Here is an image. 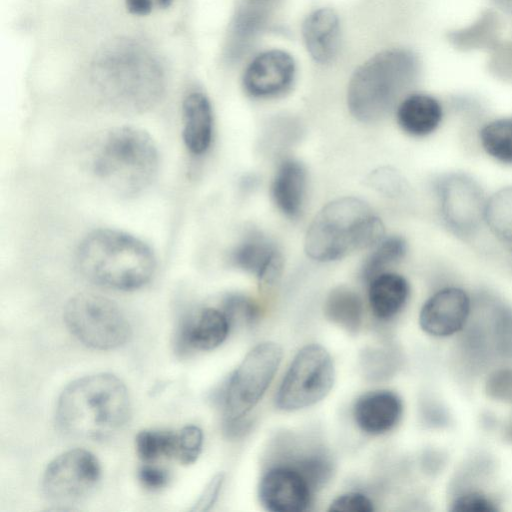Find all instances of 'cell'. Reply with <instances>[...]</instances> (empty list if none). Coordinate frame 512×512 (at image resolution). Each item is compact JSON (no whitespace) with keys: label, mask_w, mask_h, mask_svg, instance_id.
I'll list each match as a JSON object with an SVG mask.
<instances>
[{"label":"cell","mask_w":512,"mask_h":512,"mask_svg":"<svg viewBox=\"0 0 512 512\" xmlns=\"http://www.w3.org/2000/svg\"><path fill=\"white\" fill-rule=\"evenodd\" d=\"M406 253V242L400 236H391L383 241L367 256L361 268V276L370 281L386 269L399 262Z\"/></svg>","instance_id":"27"},{"label":"cell","mask_w":512,"mask_h":512,"mask_svg":"<svg viewBox=\"0 0 512 512\" xmlns=\"http://www.w3.org/2000/svg\"><path fill=\"white\" fill-rule=\"evenodd\" d=\"M131 403L125 384L110 373L78 378L61 392L56 421L67 435L102 440L121 430L129 420Z\"/></svg>","instance_id":"1"},{"label":"cell","mask_w":512,"mask_h":512,"mask_svg":"<svg viewBox=\"0 0 512 512\" xmlns=\"http://www.w3.org/2000/svg\"><path fill=\"white\" fill-rule=\"evenodd\" d=\"M388 355L383 349L370 348L362 353V369L370 379H383L389 373Z\"/></svg>","instance_id":"32"},{"label":"cell","mask_w":512,"mask_h":512,"mask_svg":"<svg viewBox=\"0 0 512 512\" xmlns=\"http://www.w3.org/2000/svg\"><path fill=\"white\" fill-rule=\"evenodd\" d=\"M293 58L281 50H270L257 55L243 75L245 91L255 98H270L286 92L294 80Z\"/></svg>","instance_id":"13"},{"label":"cell","mask_w":512,"mask_h":512,"mask_svg":"<svg viewBox=\"0 0 512 512\" xmlns=\"http://www.w3.org/2000/svg\"><path fill=\"white\" fill-rule=\"evenodd\" d=\"M94 75L104 100L122 111L139 112L152 107L164 88L161 66L137 45L122 44L105 53Z\"/></svg>","instance_id":"5"},{"label":"cell","mask_w":512,"mask_h":512,"mask_svg":"<svg viewBox=\"0 0 512 512\" xmlns=\"http://www.w3.org/2000/svg\"><path fill=\"white\" fill-rule=\"evenodd\" d=\"M384 231L381 219L366 202L342 197L316 214L306 232L304 249L315 261H334L376 244Z\"/></svg>","instance_id":"4"},{"label":"cell","mask_w":512,"mask_h":512,"mask_svg":"<svg viewBox=\"0 0 512 512\" xmlns=\"http://www.w3.org/2000/svg\"><path fill=\"white\" fill-rule=\"evenodd\" d=\"M453 511L458 512H493L494 503L484 495L470 493L459 497L453 504Z\"/></svg>","instance_id":"34"},{"label":"cell","mask_w":512,"mask_h":512,"mask_svg":"<svg viewBox=\"0 0 512 512\" xmlns=\"http://www.w3.org/2000/svg\"><path fill=\"white\" fill-rule=\"evenodd\" d=\"M329 511L340 512H372L373 502L365 494L348 492L336 497L328 508Z\"/></svg>","instance_id":"31"},{"label":"cell","mask_w":512,"mask_h":512,"mask_svg":"<svg viewBox=\"0 0 512 512\" xmlns=\"http://www.w3.org/2000/svg\"><path fill=\"white\" fill-rule=\"evenodd\" d=\"M402 402L389 390L371 391L359 397L353 416L357 426L370 435H381L392 430L402 415Z\"/></svg>","instance_id":"17"},{"label":"cell","mask_w":512,"mask_h":512,"mask_svg":"<svg viewBox=\"0 0 512 512\" xmlns=\"http://www.w3.org/2000/svg\"><path fill=\"white\" fill-rule=\"evenodd\" d=\"M101 467L96 456L85 449H71L55 457L46 467L42 488L54 504L68 505L86 497L96 486Z\"/></svg>","instance_id":"11"},{"label":"cell","mask_w":512,"mask_h":512,"mask_svg":"<svg viewBox=\"0 0 512 512\" xmlns=\"http://www.w3.org/2000/svg\"><path fill=\"white\" fill-rule=\"evenodd\" d=\"M76 262L90 281L121 291L145 286L156 270V257L145 242L114 229L87 235L77 249Z\"/></svg>","instance_id":"2"},{"label":"cell","mask_w":512,"mask_h":512,"mask_svg":"<svg viewBox=\"0 0 512 512\" xmlns=\"http://www.w3.org/2000/svg\"><path fill=\"white\" fill-rule=\"evenodd\" d=\"M95 178L120 196H134L156 176L159 153L153 138L144 130L118 127L98 141L90 156Z\"/></svg>","instance_id":"3"},{"label":"cell","mask_w":512,"mask_h":512,"mask_svg":"<svg viewBox=\"0 0 512 512\" xmlns=\"http://www.w3.org/2000/svg\"><path fill=\"white\" fill-rule=\"evenodd\" d=\"M326 318L348 333H357L363 321V303L352 289L339 286L332 289L324 301Z\"/></svg>","instance_id":"24"},{"label":"cell","mask_w":512,"mask_h":512,"mask_svg":"<svg viewBox=\"0 0 512 512\" xmlns=\"http://www.w3.org/2000/svg\"><path fill=\"white\" fill-rule=\"evenodd\" d=\"M371 184L387 194H397L401 188L399 177L390 170L379 169L371 176Z\"/></svg>","instance_id":"36"},{"label":"cell","mask_w":512,"mask_h":512,"mask_svg":"<svg viewBox=\"0 0 512 512\" xmlns=\"http://www.w3.org/2000/svg\"><path fill=\"white\" fill-rule=\"evenodd\" d=\"M485 223L496 239L512 252V185L488 198Z\"/></svg>","instance_id":"25"},{"label":"cell","mask_w":512,"mask_h":512,"mask_svg":"<svg viewBox=\"0 0 512 512\" xmlns=\"http://www.w3.org/2000/svg\"><path fill=\"white\" fill-rule=\"evenodd\" d=\"M138 457L144 462H152L162 457H176L177 432L143 430L135 438Z\"/></svg>","instance_id":"28"},{"label":"cell","mask_w":512,"mask_h":512,"mask_svg":"<svg viewBox=\"0 0 512 512\" xmlns=\"http://www.w3.org/2000/svg\"><path fill=\"white\" fill-rule=\"evenodd\" d=\"M280 0H241L225 45L228 61L239 60L273 18Z\"/></svg>","instance_id":"15"},{"label":"cell","mask_w":512,"mask_h":512,"mask_svg":"<svg viewBox=\"0 0 512 512\" xmlns=\"http://www.w3.org/2000/svg\"><path fill=\"white\" fill-rule=\"evenodd\" d=\"M397 122L407 134L424 137L433 133L443 118L441 104L427 94H411L397 107Z\"/></svg>","instance_id":"21"},{"label":"cell","mask_w":512,"mask_h":512,"mask_svg":"<svg viewBox=\"0 0 512 512\" xmlns=\"http://www.w3.org/2000/svg\"><path fill=\"white\" fill-rule=\"evenodd\" d=\"M303 38L313 59L328 63L335 56L339 45V19L329 8H321L311 13L303 24Z\"/></svg>","instance_id":"20"},{"label":"cell","mask_w":512,"mask_h":512,"mask_svg":"<svg viewBox=\"0 0 512 512\" xmlns=\"http://www.w3.org/2000/svg\"><path fill=\"white\" fill-rule=\"evenodd\" d=\"M470 307V298L464 290L446 287L434 293L424 303L419 314V324L432 336H450L463 327Z\"/></svg>","instance_id":"14"},{"label":"cell","mask_w":512,"mask_h":512,"mask_svg":"<svg viewBox=\"0 0 512 512\" xmlns=\"http://www.w3.org/2000/svg\"><path fill=\"white\" fill-rule=\"evenodd\" d=\"M128 10L135 15H147L152 10V0H125Z\"/></svg>","instance_id":"37"},{"label":"cell","mask_w":512,"mask_h":512,"mask_svg":"<svg viewBox=\"0 0 512 512\" xmlns=\"http://www.w3.org/2000/svg\"><path fill=\"white\" fill-rule=\"evenodd\" d=\"M313 492L305 476L287 463L270 468L258 489L261 504L272 512L304 511L311 504Z\"/></svg>","instance_id":"12"},{"label":"cell","mask_w":512,"mask_h":512,"mask_svg":"<svg viewBox=\"0 0 512 512\" xmlns=\"http://www.w3.org/2000/svg\"><path fill=\"white\" fill-rule=\"evenodd\" d=\"M479 138L487 155L497 162L512 165V116L490 121L481 128Z\"/></svg>","instance_id":"26"},{"label":"cell","mask_w":512,"mask_h":512,"mask_svg":"<svg viewBox=\"0 0 512 512\" xmlns=\"http://www.w3.org/2000/svg\"><path fill=\"white\" fill-rule=\"evenodd\" d=\"M203 445V432L195 425H188L177 432L176 459L183 465L196 461Z\"/></svg>","instance_id":"30"},{"label":"cell","mask_w":512,"mask_h":512,"mask_svg":"<svg viewBox=\"0 0 512 512\" xmlns=\"http://www.w3.org/2000/svg\"><path fill=\"white\" fill-rule=\"evenodd\" d=\"M335 368L330 353L319 344H307L294 356L275 396L283 411H297L315 405L331 391Z\"/></svg>","instance_id":"9"},{"label":"cell","mask_w":512,"mask_h":512,"mask_svg":"<svg viewBox=\"0 0 512 512\" xmlns=\"http://www.w3.org/2000/svg\"><path fill=\"white\" fill-rule=\"evenodd\" d=\"M440 214L454 235L469 239L485 222L487 198L476 180L464 173H450L436 184Z\"/></svg>","instance_id":"10"},{"label":"cell","mask_w":512,"mask_h":512,"mask_svg":"<svg viewBox=\"0 0 512 512\" xmlns=\"http://www.w3.org/2000/svg\"><path fill=\"white\" fill-rule=\"evenodd\" d=\"M497 6L506 12L512 13V0H493Z\"/></svg>","instance_id":"38"},{"label":"cell","mask_w":512,"mask_h":512,"mask_svg":"<svg viewBox=\"0 0 512 512\" xmlns=\"http://www.w3.org/2000/svg\"><path fill=\"white\" fill-rule=\"evenodd\" d=\"M64 321L75 338L97 350H112L130 338L125 314L112 300L94 293L71 298L64 309Z\"/></svg>","instance_id":"7"},{"label":"cell","mask_w":512,"mask_h":512,"mask_svg":"<svg viewBox=\"0 0 512 512\" xmlns=\"http://www.w3.org/2000/svg\"><path fill=\"white\" fill-rule=\"evenodd\" d=\"M230 321L224 311L204 308L190 316L182 326L180 338L190 348L209 351L227 338Z\"/></svg>","instance_id":"18"},{"label":"cell","mask_w":512,"mask_h":512,"mask_svg":"<svg viewBox=\"0 0 512 512\" xmlns=\"http://www.w3.org/2000/svg\"><path fill=\"white\" fill-rule=\"evenodd\" d=\"M157 2L161 7H168L172 0H157Z\"/></svg>","instance_id":"39"},{"label":"cell","mask_w":512,"mask_h":512,"mask_svg":"<svg viewBox=\"0 0 512 512\" xmlns=\"http://www.w3.org/2000/svg\"><path fill=\"white\" fill-rule=\"evenodd\" d=\"M183 141L193 155H202L213 137V113L208 98L200 93L189 94L183 102Z\"/></svg>","instance_id":"19"},{"label":"cell","mask_w":512,"mask_h":512,"mask_svg":"<svg viewBox=\"0 0 512 512\" xmlns=\"http://www.w3.org/2000/svg\"><path fill=\"white\" fill-rule=\"evenodd\" d=\"M418 62L409 51H383L361 65L352 76L347 93L351 114L361 122L384 118L413 85Z\"/></svg>","instance_id":"6"},{"label":"cell","mask_w":512,"mask_h":512,"mask_svg":"<svg viewBox=\"0 0 512 512\" xmlns=\"http://www.w3.org/2000/svg\"><path fill=\"white\" fill-rule=\"evenodd\" d=\"M224 480L225 475L223 473L214 475L190 510L193 512H205L210 510L219 496Z\"/></svg>","instance_id":"33"},{"label":"cell","mask_w":512,"mask_h":512,"mask_svg":"<svg viewBox=\"0 0 512 512\" xmlns=\"http://www.w3.org/2000/svg\"><path fill=\"white\" fill-rule=\"evenodd\" d=\"M409 284L400 274L384 272L369 281L368 300L373 315L381 320L396 316L409 297Z\"/></svg>","instance_id":"23"},{"label":"cell","mask_w":512,"mask_h":512,"mask_svg":"<svg viewBox=\"0 0 512 512\" xmlns=\"http://www.w3.org/2000/svg\"><path fill=\"white\" fill-rule=\"evenodd\" d=\"M140 483L147 489L157 490L168 482V474L162 468L150 464L143 465L138 472Z\"/></svg>","instance_id":"35"},{"label":"cell","mask_w":512,"mask_h":512,"mask_svg":"<svg viewBox=\"0 0 512 512\" xmlns=\"http://www.w3.org/2000/svg\"><path fill=\"white\" fill-rule=\"evenodd\" d=\"M224 313L230 323L236 322L244 325H254L260 315L257 304L249 297L242 294H233L224 302Z\"/></svg>","instance_id":"29"},{"label":"cell","mask_w":512,"mask_h":512,"mask_svg":"<svg viewBox=\"0 0 512 512\" xmlns=\"http://www.w3.org/2000/svg\"><path fill=\"white\" fill-rule=\"evenodd\" d=\"M306 192V170L294 159L284 160L278 167L271 186L277 208L287 217H297L303 207Z\"/></svg>","instance_id":"22"},{"label":"cell","mask_w":512,"mask_h":512,"mask_svg":"<svg viewBox=\"0 0 512 512\" xmlns=\"http://www.w3.org/2000/svg\"><path fill=\"white\" fill-rule=\"evenodd\" d=\"M233 264L254 274L261 288L275 285L282 273L283 257L276 246L258 233L248 235L232 253Z\"/></svg>","instance_id":"16"},{"label":"cell","mask_w":512,"mask_h":512,"mask_svg":"<svg viewBox=\"0 0 512 512\" xmlns=\"http://www.w3.org/2000/svg\"><path fill=\"white\" fill-rule=\"evenodd\" d=\"M282 357L281 346L271 341L258 343L245 355L223 393V424L248 416L270 386Z\"/></svg>","instance_id":"8"}]
</instances>
